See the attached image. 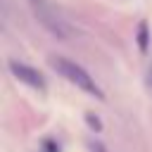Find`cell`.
I'll return each mask as SVG.
<instances>
[{"label": "cell", "mask_w": 152, "mask_h": 152, "mask_svg": "<svg viewBox=\"0 0 152 152\" xmlns=\"http://www.w3.org/2000/svg\"><path fill=\"white\" fill-rule=\"evenodd\" d=\"M31 2L36 5V10H40V7H45V5H43V0H31Z\"/></svg>", "instance_id": "5"}, {"label": "cell", "mask_w": 152, "mask_h": 152, "mask_svg": "<svg viewBox=\"0 0 152 152\" xmlns=\"http://www.w3.org/2000/svg\"><path fill=\"white\" fill-rule=\"evenodd\" d=\"M138 48L142 52L147 50V24H140L138 26Z\"/></svg>", "instance_id": "3"}, {"label": "cell", "mask_w": 152, "mask_h": 152, "mask_svg": "<svg viewBox=\"0 0 152 152\" xmlns=\"http://www.w3.org/2000/svg\"><path fill=\"white\" fill-rule=\"evenodd\" d=\"M88 124H90V126H95V128H100V121H97V119H93V116H88Z\"/></svg>", "instance_id": "4"}, {"label": "cell", "mask_w": 152, "mask_h": 152, "mask_svg": "<svg viewBox=\"0 0 152 152\" xmlns=\"http://www.w3.org/2000/svg\"><path fill=\"white\" fill-rule=\"evenodd\" d=\"M52 66L59 71V76H64L69 83H74V86L81 88L83 93H88V95H93V97H97V100L104 97L102 90H100V86L95 83V78H93L81 64H76V62H71V59H66V57H52Z\"/></svg>", "instance_id": "1"}, {"label": "cell", "mask_w": 152, "mask_h": 152, "mask_svg": "<svg viewBox=\"0 0 152 152\" xmlns=\"http://www.w3.org/2000/svg\"><path fill=\"white\" fill-rule=\"evenodd\" d=\"M7 66H10V71H12V76H14L17 81L26 83L28 88L45 90V81H43V76H40L33 66H28V64H24V62H17V59H10Z\"/></svg>", "instance_id": "2"}, {"label": "cell", "mask_w": 152, "mask_h": 152, "mask_svg": "<svg viewBox=\"0 0 152 152\" xmlns=\"http://www.w3.org/2000/svg\"><path fill=\"white\" fill-rule=\"evenodd\" d=\"M45 152H57V150H55L52 145H48V150H45Z\"/></svg>", "instance_id": "6"}]
</instances>
